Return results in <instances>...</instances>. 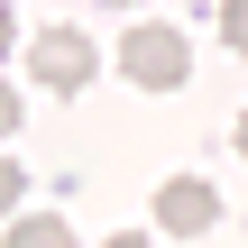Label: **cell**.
<instances>
[{
	"instance_id": "3957f363",
	"label": "cell",
	"mask_w": 248,
	"mask_h": 248,
	"mask_svg": "<svg viewBox=\"0 0 248 248\" xmlns=\"http://www.w3.org/2000/svg\"><path fill=\"white\" fill-rule=\"evenodd\" d=\"M156 230H175V239H202V230H221V202H212V184H202V175H166V184H156Z\"/></svg>"
},
{
	"instance_id": "5b68a950",
	"label": "cell",
	"mask_w": 248,
	"mask_h": 248,
	"mask_svg": "<svg viewBox=\"0 0 248 248\" xmlns=\"http://www.w3.org/2000/svg\"><path fill=\"white\" fill-rule=\"evenodd\" d=\"M221 37H230V55H248V0H221Z\"/></svg>"
},
{
	"instance_id": "7a4b0ae2",
	"label": "cell",
	"mask_w": 248,
	"mask_h": 248,
	"mask_svg": "<svg viewBox=\"0 0 248 248\" xmlns=\"http://www.w3.org/2000/svg\"><path fill=\"white\" fill-rule=\"evenodd\" d=\"M28 74H37L46 92H83V83L101 74V46H92L83 28H37V37H28Z\"/></svg>"
},
{
	"instance_id": "6da1fadb",
	"label": "cell",
	"mask_w": 248,
	"mask_h": 248,
	"mask_svg": "<svg viewBox=\"0 0 248 248\" xmlns=\"http://www.w3.org/2000/svg\"><path fill=\"white\" fill-rule=\"evenodd\" d=\"M120 74H129L138 92H184V74H193V46H184V28H166V18L129 28V37H120Z\"/></svg>"
},
{
	"instance_id": "277c9868",
	"label": "cell",
	"mask_w": 248,
	"mask_h": 248,
	"mask_svg": "<svg viewBox=\"0 0 248 248\" xmlns=\"http://www.w3.org/2000/svg\"><path fill=\"white\" fill-rule=\"evenodd\" d=\"M64 239H74V230H64L55 212H18V221H9V248H64Z\"/></svg>"
},
{
	"instance_id": "52a82bcc",
	"label": "cell",
	"mask_w": 248,
	"mask_h": 248,
	"mask_svg": "<svg viewBox=\"0 0 248 248\" xmlns=\"http://www.w3.org/2000/svg\"><path fill=\"white\" fill-rule=\"evenodd\" d=\"M9 129H18V92L0 83V138H9Z\"/></svg>"
},
{
	"instance_id": "30bf717a",
	"label": "cell",
	"mask_w": 248,
	"mask_h": 248,
	"mask_svg": "<svg viewBox=\"0 0 248 248\" xmlns=\"http://www.w3.org/2000/svg\"><path fill=\"white\" fill-rule=\"evenodd\" d=\"M110 9H138V0H110Z\"/></svg>"
},
{
	"instance_id": "8992f818",
	"label": "cell",
	"mask_w": 248,
	"mask_h": 248,
	"mask_svg": "<svg viewBox=\"0 0 248 248\" xmlns=\"http://www.w3.org/2000/svg\"><path fill=\"white\" fill-rule=\"evenodd\" d=\"M18 193H28V175H18V166L0 156V212H18Z\"/></svg>"
},
{
	"instance_id": "ba28073f",
	"label": "cell",
	"mask_w": 248,
	"mask_h": 248,
	"mask_svg": "<svg viewBox=\"0 0 248 248\" xmlns=\"http://www.w3.org/2000/svg\"><path fill=\"white\" fill-rule=\"evenodd\" d=\"M9 46H18V18H9V0H0V55H9Z\"/></svg>"
},
{
	"instance_id": "9c48e42d",
	"label": "cell",
	"mask_w": 248,
	"mask_h": 248,
	"mask_svg": "<svg viewBox=\"0 0 248 248\" xmlns=\"http://www.w3.org/2000/svg\"><path fill=\"white\" fill-rule=\"evenodd\" d=\"M230 147H239V156H248V110H239V129H230Z\"/></svg>"
}]
</instances>
